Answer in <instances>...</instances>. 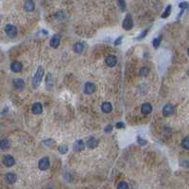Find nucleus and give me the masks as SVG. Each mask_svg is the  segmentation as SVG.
<instances>
[{
	"mask_svg": "<svg viewBox=\"0 0 189 189\" xmlns=\"http://www.w3.org/2000/svg\"><path fill=\"white\" fill-rule=\"evenodd\" d=\"M44 68L43 66H39L36 70V72L33 76V79H32V86L33 88H37L38 86L40 85V83L43 81V78H44Z\"/></svg>",
	"mask_w": 189,
	"mask_h": 189,
	"instance_id": "nucleus-1",
	"label": "nucleus"
},
{
	"mask_svg": "<svg viewBox=\"0 0 189 189\" xmlns=\"http://www.w3.org/2000/svg\"><path fill=\"white\" fill-rule=\"evenodd\" d=\"M122 27L125 30H131V29L133 28V20L132 15L128 13L126 15V17L123 20V23H122Z\"/></svg>",
	"mask_w": 189,
	"mask_h": 189,
	"instance_id": "nucleus-2",
	"label": "nucleus"
},
{
	"mask_svg": "<svg viewBox=\"0 0 189 189\" xmlns=\"http://www.w3.org/2000/svg\"><path fill=\"white\" fill-rule=\"evenodd\" d=\"M5 32L10 38H14L16 35H17V28L13 26V25L9 24L5 27Z\"/></svg>",
	"mask_w": 189,
	"mask_h": 189,
	"instance_id": "nucleus-3",
	"label": "nucleus"
},
{
	"mask_svg": "<svg viewBox=\"0 0 189 189\" xmlns=\"http://www.w3.org/2000/svg\"><path fill=\"white\" fill-rule=\"evenodd\" d=\"M50 166V162H49V158L48 157H43L38 163V167H39L40 170H47L48 167Z\"/></svg>",
	"mask_w": 189,
	"mask_h": 189,
	"instance_id": "nucleus-4",
	"label": "nucleus"
},
{
	"mask_svg": "<svg viewBox=\"0 0 189 189\" xmlns=\"http://www.w3.org/2000/svg\"><path fill=\"white\" fill-rule=\"evenodd\" d=\"M174 111H175V108H174L173 105L170 104V103H167V104L165 105V106H164L163 110H162V113H163V115L169 116L174 113Z\"/></svg>",
	"mask_w": 189,
	"mask_h": 189,
	"instance_id": "nucleus-5",
	"label": "nucleus"
},
{
	"mask_svg": "<svg viewBox=\"0 0 189 189\" xmlns=\"http://www.w3.org/2000/svg\"><path fill=\"white\" fill-rule=\"evenodd\" d=\"M3 164L5 165L7 167H11L12 166H14L15 164V160L14 158L11 156V155H5V156L3 157Z\"/></svg>",
	"mask_w": 189,
	"mask_h": 189,
	"instance_id": "nucleus-6",
	"label": "nucleus"
},
{
	"mask_svg": "<svg viewBox=\"0 0 189 189\" xmlns=\"http://www.w3.org/2000/svg\"><path fill=\"white\" fill-rule=\"evenodd\" d=\"M105 64L109 67H115L117 64V59L113 55H109L105 59Z\"/></svg>",
	"mask_w": 189,
	"mask_h": 189,
	"instance_id": "nucleus-7",
	"label": "nucleus"
},
{
	"mask_svg": "<svg viewBox=\"0 0 189 189\" xmlns=\"http://www.w3.org/2000/svg\"><path fill=\"white\" fill-rule=\"evenodd\" d=\"M96 91V85L93 82H86L84 85V93L87 95H92Z\"/></svg>",
	"mask_w": 189,
	"mask_h": 189,
	"instance_id": "nucleus-8",
	"label": "nucleus"
},
{
	"mask_svg": "<svg viewBox=\"0 0 189 189\" xmlns=\"http://www.w3.org/2000/svg\"><path fill=\"white\" fill-rule=\"evenodd\" d=\"M50 47L53 48H57L60 45V35L59 34H54L51 38V40L49 42Z\"/></svg>",
	"mask_w": 189,
	"mask_h": 189,
	"instance_id": "nucleus-9",
	"label": "nucleus"
},
{
	"mask_svg": "<svg viewBox=\"0 0 189 189\" xmlns=\"http://www.w3.org/2000/svg\"><path fill=\"white\" fill-rule=\"evenodd\" d=\"M23 69V65L20 62L15 61L13 62H11V70L14 73H19L21 70Z\"/></svg>",
	"mask_w": 189,
	"mask_h": 189,
	"instance_id": "nucleus-10",
	"label": "nucleus"
},
{
	"mask_svg": "<svg viewBox=\"0 0 189 189\" xmlns=\"http://www.w3.org/2000/svg\"><path fill=\"white\" fill-rule=\"evenodd\" d=\"M31 111L34 115H41L43 113V106H42V104L40 102H35L32 105Z\"/></svg>",
	"mask_w": 189,
	"mask_h": 189,
	"instance_id": "nucleus-11",
	"label": "nucleus"
},
{
	"mask_svg": "<svg viewBox=\"0 0 189 189\" xmlns=\"http://www.w3.org/2000/svg\"><path fill=\"white\" fill-rule=\"evenodd\" d=\"M12 83H13L14 88L17 90H23L25 88V81L22 79H14Z\"/></svg>",
	"mask_w": 189,
	"mask_h": 189,
	"instance_id": "nucleus-12",
	"label": "nucleus"
},
{
	"mask_svg": "<svg viewBox=\"0 0 189 189\" xmlns=\"http://www.w3.org/2000/svg\"><path fill=\"white\" fill-rule=\"evenodd\" d=\"M152 112V106L150 103H144L141 106V113L143 115H149Z\"/></svg>",
	"mask_w": 189,
	"mask_h": 189,
	"instance_id": "nucleus-13",
	"label": "nucleus"
},
{
	"mask_svg": "<svg viewBox=\"0 0 189 189\" xmlns=\"http://www.w3.org/2000/svg\"><path fill=\"white\" fill-rule=\"evenodd\" d=\"M73 148H74V149L76 151H81V150L84 149L85 144H84V142H83L82 140H77L74 143Z\"/></svg>",
	"mask_w": 189,
	"mask_h": 189,
	"instance_id": "nucleus-14",
	"label": "nucleus"
},
{
	"mask_svg": "<svg viewBox=\"0 0 189 189\" xmlns=\"http://www.w3.org/2000/svg\"><path fill=\"white\" fill-rule=\"evenodd\" d=\"M98 143H99V142H98V139L91 137V138H89V139L87 140L86 145H87V147H88L89 149H95V148H96V147L98 146Z\"/></svg>",
	"mask_w": 189,
	"mask_h": 189,
	"instance_id": "nucleus-15",
	"label": "nucleus"
},
{
	"mask_svg": "<svg viewBox=\"0 0 189 189\" xmlns=\"http://www.w3.org/2000/svg\"><path fill=\"white\" fill-rule=\"evenodd\" d=\"M5 179L9 183H14L17 181V176H16V174L12 173V172H9V173L6 174Z\"/></svg>",
	"mask_w": 189,
	"mask_h": 189,
	"instance_id": "nucleus-16",
	"label": "nucleus"
},
{
	"mask_svg": "<svg viewBox=\"0 0 189 189\" xmlns=\"http://www.w3.org/2000/svg\"><path fill=\"white\" fill-rule=\"evenodd\" d=\"M73 49H74L75 53L81 54L83 52V50H84V45H83L82 43H81V42H78V43H76L74 45Z\"/></svg>",
	"mask_w": 189,
	"mask_h": 189,
	"instance_id": "nucleus-17",
	"label": "nucleus"
},
{
	"mask_svg": "<svg viewBox=\"0 0 189 189\" xmlns=\"http://www.w3.org/2000/svg\"><path fill=\"white\" fill-rule=\"evenodd\" d=\"M24 8L27 11H32L35 9V4L32 0H27L24 4Z\"/></svg>",
	"mask_w": 189,
	"mask_h": 189,
	"instance_id": "nucleus-18",
	"label": "nucleus"
},
{
	"mask_svg": "<svg viewBox=\"0 0 189 189\" xmlns=\"http://www.w3.org/2000/svg\"><path fill=\"white\" fill-rule=\"evenodd\" d=\"M101 110L103 113H111L112 110H113V106H112V104L110 102H107V101H105L102 103L101 105Z\"/></svg>",
	"mask_w": 189,
	"mask_h": 189,
	"instance_id": "nucleus-19",
	"label": "nucleus"
},
{
	"mask_svg": "<svg viewBox=\"0 0 189 189\" xmlns=\"http://www.w3.org/2000/svg\"><path fill=\"white\" fill-rule=\"evenodd\" d=\"M11 143L9 141V139L7 138H3V139L0 140V149L3 150H7L8 149H10Z\"/></svg>",
	"mask_w": 189,
	"mask_h": 189,
	"instance_id": "nucleus-20",
	"label": "nucleus"
},
{
	"mask_svg": "<svg viewBox=\"0 0 189 189\" xmlns=\"http://www.w3.org/2000/svg\"><path fill=\"white\" fill-rule=\"evenodd\" d=\"M162 39H163V36H162V35H159L158 37H156V38H155V39L153 40L152 45H153V47H154L155 48H158L159 47H160Z\"/></svg>",
	"mask_w": 189,
	"mask_h": 189,
	"instance_id": "nucleus-21",
	"label": "nucleus"
},
{
	"mask_svg": "<svg viewBox=\"0 0 189 189\" xmlns=\"http://www.w3.org/2000/svg\"><path fill=\"white\" fill-rule=\"evenodd\" d=\"M171 5H168V6H166V10H165V11L163 12V14H162V16L161 17L162 18H167L168 16L170 15V13H171Z\"/></svg>",
	"mask_w": 189,
	"mask_h": 189,
	"instance_id": "nucleus-22",
	"label": "nucleus"
},
{
	"mask_svg": "<svg viewBox=\"0 0 189 189\" xmlns=\"http://www.w3.org/2000/svg\"><path fill=\"white\" fill-rule=\"evenodd\" d=\"M58 150L61 154H65V153H67V151H68V146H66V145L59 146Z\"/></svg>",
	"mask_w": 189,
	"mask_h": 189,
	"instance_id": "nucleus-23",
	"label": "nucleus"
},
{
	"mask_svg": "<svg viewBox=\"0 0 189 189\" xmlns=\"http://www.w3.org/2000/svg\"><path fill=\"white\" fill-rule=\"evenodd\" d=\"M149 69L148 68V67H146V66L142 67V68L140 69V71H139V75L142 76V77H147V76L149 75Z\"/></svg>",
	"mask_w": 189,
	"mask_h": 189,
	"instance_id": "nucleus-24",
	"label": "nucleus"
},
{
	"mask_svg": "<svg viewBox=\"0 0 189 189\" xmlns=\"http://www.w3.org/2000/svg\"><path fill=\"white\" fill-rule=\"evenodd\" d=\"M182 148L184 149H189V137H185L184 139L182 141Z\"/></svg>",
	"mask_w": 189,
	"mask_h": 189,
	"instance_id": "nucleus-25",
	"label": "nucleus"
},
{
	"mask_svg": "<svg viewBox=\"0 0 189 189\" xmlns=\"http://www.w3.org/2000/svg\"><path fill=\"white\" fill-rule=\"evenodd\" d=\"M55 16H56V18L58 20H64V19H65V13L62 11H59L58 12H56Z\"/></svg>",
	"mask_w": 189,
	"mask_h": 189,
	"instance_id": "nucleus-26",
	"label": "nucleus"
},
{
	"mask_svg": "<svg viewBox=\"0 0 189 189\" xmlns=\"http://www.w3.org/2000/svg\"><path fill=\"white\" fill-rule=\"evenodd\" d=\"M43 143L47 147H52V146H55V144H56V142L54 141L53 139H50V138H49V139H47V140H44Z\"/></svg>",
	"mask_w": 189,
	"mask_h": 189,
	"instance_id": "nucleus-27",
	"label": "nucleus"
},
{
	"mask_svg": "<svg viewBox=\"0 0 189 189\" xmlns=\"http://www.w3.org/2000/svg\"><path fill=\"white\" fill-rule=\"evenodd\" d=\"M117 4H118V8L119 9L124 11L125 9H126V2L125 0H117Z\"/></svg>",
	"mask_w": 189,
	"mask_h": 189,
	"instance_id": "nucleus-28",
	"label": "nucleus"
},
{
	"mask_svg": "<svg viewBox=\"0 0 189 189\" xmlns=\"http://www.w3.org/2000/svg\"><path fill=\"white\" fill-rule=\"evenodd\" d=\"M117 189H129V184L126 182H120L117 185Z\"/></svg>",
	"mask_w": 189,
	"mask_h": 189,
	"instance_id": "nucleus-29",
	"label": "nucleus"
},
{
	"mask_svg": "<svg viewBox=\"0 0 189 189\" xmlns=\"http://www.w3.org/2000/svg\"><path fill=\"white\" fill-rule=\"evenodd\" d=\"M149 28H146L145 30L143 31L142 33H140V34L136 37V40H141V39H143V38H145V37H146V35L148 34V31H149Z\"/></svg>",
	"mask_w": 189,
	"mask_h": 189,
	"instance_id": "nucleus-30",
	"label": "nucleus"
},
{
	"mask_svg": "<svg viewBox=\"0 0 189 189\" xmlns=\"http://www.w3.org/2000/svg\"><path fill=\"white\" fill-rule=\"evenodd\" d=\"M179 8H181L182 10H186L189 8V4L185 1H183V2H181L179 4Z\"/></svg>",
	"mask_w": 189,
	"mask_h": 189,
	"instance_id": "nucleus-31",
	"label": "nucleus"
},
{
	"mask_svg": "<svg viewBox=\"0 0 189 189\" xmlns=\"http://www.w3.org/2000/svg\"><path fill=\"white\" fill-rule=\"evenodd\" d=\"M137 143L139 144L140 146H145V145H147V140H145V139H143V138H141V137H137Z\"/></svg>",
	"mask_w": 189,
	"mask_h": 189,
	"instance_id": "nucleus-32",
	"label": "nucleus"
},
{
	"mask_svg": "<svg viewBox=\"0 0 189 189\" xmlns=\"http://www.w3.org/2000/svg\"><path fill=\"white\" fill-rule=\"evenodd\" d=\"M112 130H113V126H112L111 124L107 125L106 127L104 128V131H105V132H112Z\"/></svg>",
	"mask_w": 189,
	"mask_h": 189,
	"instance_id": "nucleus-33",
	"label": "nucleus"
},
{
	"mask_svg": "<svg viewBox=\"0 0 189 189\" xmlns=\"http://www.w3.org/2000/svg\"><path fill=\"white\" fill-rule=\"evenodd\" d=\"M115 127H116L117 129H123V128H125V124L120 121V122H117V123H116Z\"/></svg>",
	"mask_w": 189,
	"mask_h": 189,
	"instance_id": "nucleus-34",
	"label": "nucleus"
},
{
	"mask_svg": "<svg viewBox=\"0 0 189 189\" xmlns=\"http://www.w3.org/2000/svg\"><path fill=\"white\" fill-rule=\"evenodd\" d=\"M180 165L182 166H183V167H189V161H183V162H181L180 163Z\"/></svg>",
	"mask_w": 189,
	"mask_h": 189,
	"instance_id": "nucleus-35",
	"label": "nucleus"
},
{
	"mask_svg": "<svg viewBox=\"0 0 189 189\" xmlns=\"http://www.w3.org/2000/svg\"><path fill=\"white\" fill-rule=\"evenodd\" d=\"M122 39H123V37H122V36H120L119 38H117V39L115 40V45H120V44H121V42H122Z\"/></svg>",
	"mask_w": 189,
	"mask_h": 189,
	"instance_id": "nucleus-36",
	"label": "nucleus"
},
{
	"mask_svg": "<svg viewBox=\"0 0 189 189\" xmlns=\"http://www.w3.org/2000/svg\"><path fill=\"white\" fill-rule=\"evenodd\" d=\"M187 55L189 56V47H188V49H187Z\"/></svg>",
	"mask_w": 189,
	"mask_h": 189,
	"instance_id": "nucleus-37",
	"label": "nucleus"
}]
</instances>
